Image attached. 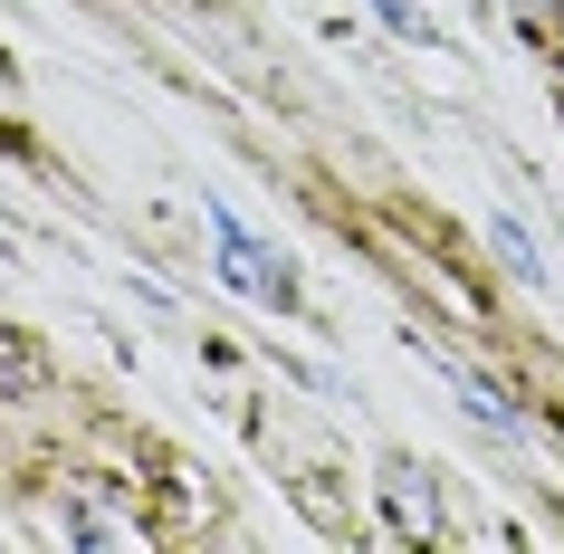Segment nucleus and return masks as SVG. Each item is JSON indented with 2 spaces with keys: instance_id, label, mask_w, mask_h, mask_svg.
<instances>
[{
  "instance_id": "obj_2",
  "label": "nucleus",
  "mask_w": 564,
  "mask_h": 554,
  "mask_svg": "<svg viewBox=\"0 0 564 554\" xmlns=\"http://www.w3.org/2000/svg\"><path fill=\"white\" fill-rule=\"evenodd\" d=\"M67 535H77V545H134L144 525H134V507H124L106 478H77V488H67Z\"/></svg>"
},
{
  "instance_id": "obj_3",
  "label": "nucleus",
  "mask_w": 564,
  "mask_h": 554,
  "mask_svg": "<svg viewBox=\"0 0 564 554\" xmlns=\"http://www.w3.org/2000/svg\"><path fill=\"white\" fill-rule=\"evenodd\" d=\"M383 488H392V525H402L412 545H431V535H441V497H431V468H421V459H392V468H383Z\"/></svg>"
},
{
  "instance_id": "obj_1",
  "label": "nucleus",
  "mask_w": 564,
  "mask_h": 554,
  "mask_svg": "<svg viewBox=\"0 0 564 554\" xmlns=\"http://www.w3.org/2000/svg\"><path fill=\"white\" fill-rule=\"evenodd\" d=\"M210 230H220V278H230L239 296H259V306H288V296H297L288 259H278V249H268L259 230H239L230 210H210Z\"/></svg>"
},
{
  "instance_id": "obj_5",
  "label": "nucleus",
  "mask_w": 564,
  "mask_h": 554,
  "mask_svg": "<svg viewBox=\"0 0 564 554\" xmlns=\"http://www.w3.org/2000/svg\"><path fill=\"white\" fill-rule=\"evenodd\" d=\"M527 10H545V0H527Z\"/></svg>"
},
{
  "instance_id": "obj_4",
  "label": "nucleus",
  "mask_w": 564,
  "mask_h": 554,
  "mask_svg": "<svg viewBox=\"0 0 564 554\" xmlns=\"http://www.w3.org/2000/svg\"><path fill=\"white\" fill-rule=\"evenodd\" d=\"M373 10H383L392 30H412V39H421V10H412V0H373Z\"/></svg>"
}]
</instances>
